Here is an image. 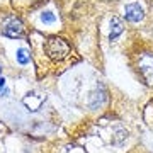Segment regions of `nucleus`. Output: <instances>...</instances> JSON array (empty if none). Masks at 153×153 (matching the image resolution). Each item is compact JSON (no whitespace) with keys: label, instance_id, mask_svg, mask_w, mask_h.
<instances>
[{"label":"nucleus","instance_id":"6","mask_svg":"<svg viewBox=\"0 0 153 153\" xmlns=\"http://www.w3.org/2000/svg\"><path fill=\"white\" fill-rule=\"evenodd\" d=\"M111 33H109V39L111 41H114L117 36H119L123 31H124V24H123V21H121L119 17H112L111 19Z\"/></svg>","mask_w":153,"mask_h":153},{"label":"nucleus","instance_id":"5","mask_svg":"<svg viewBox=\"0 0 153 153\" xmlns=\"http://www.w3.org/2000/svg\"><path fill=\"white\" fill-rule=\"evenodd\" d=\"M124 17L129 22H140L145 17V10L140 4H128L124 7Z\"/></svg>","mask_w":153,"mask_h":153},{"label":"nucleus","instance_id":"7","mask_svg":"<svg viewBox=\"0 0 153 153\" xmlns=\"http://www.w3.org/2000/svg\"><path fill=\"white\" fill-rule=\"evenodd\" d=\"M17 61L21 63V65H27L29 63V60H31V56H29V53H27V49H24V48H21V49H17Z\"/></svg>","mask_w":153,"mask_h":153},{"label":"nucleus","instance_id":"9","mask_svg":"<svg viewBox=\"0 0 153 153\" xmlns=\"http://www.w3.org/2000/svg\"><path fill=\"white\" fill-rule=\"evenodd\" d=\"M7 94H9L7 87H5V85H0V97H5Z\"/></svg>","mask_w":153,"mask_h":153},{"label":"nucleus","instance_id":"3","mask_svg":"<svg viewBox=\"0 0 153 153\" xmlns=\"http://www.w3.org/2000/svg\"><path fill=\"white\" fill-rule=\"evenodd\" d=\"M138 68H140V73H141L143 80H145L148 85L153 87V55L145 53V55L140 58Z\"/></svg>","mask_w":153,"mask_h":153},{"label":"nucleus","instance_id":"8","mask_svg":"<svg viewBox=\"0 0 153 153\" xmlns=\"http://www.w3.org/2000/svg\"><path fill=\"white\" fill-rule=\"evenodd\" d=\"M41 21L44 22V24H53V22L56 21V17L53 12H43L41 14Z\"/></svg>","mask_w":153,"mask_h":153},{"label":"nucleus","instance_id":"4","mask_svg":"<svg viewBox=\"0 0 153 153\" xmlns=\"http://www.w3.org/2000/svg\"><path fill=\"white\" fill-rule=\"evenodd\" d=\"M107 100V92H105V88L102 85H99L92 94H90V97H88V105L92 107V109H99V107H102L104 102Z\"/></svg>","mask_w":153,"mask_h":153},{"label":"nucleus","instance_id":"2","mask_svg":"<svg viewBox=\"0 0 153 153\" xmlns=\"http://www.w3.org/2000/svg\"><path fill=\"white\" fill-rule=\"evenodd\" d=\"M0 34H4V36L12 38V39L22 38L24 36V24H22V21L19 17L9 16L4 19L2 26H0Z\"/></svg>","mask_w":153,"mask_h":153},{"label":"nucleus","instance_id":"1","mask_svg":"<svg viewBox=\"0 0 153 153\" xmlns=\"http://www.w3.org/2000/svg\"><path fill=\"white\" fill-rule=\"evenodd\" d=\"M43 49H44V55L53 61H61L70 55V46H68V43L63 41L61 38H55V36L53 38H48L44 41Z\"/></svg>","mask_w":153,"mask_h":153}]
</instances>
